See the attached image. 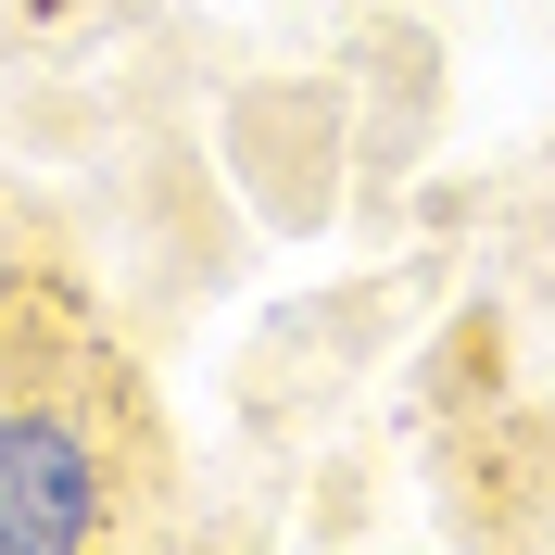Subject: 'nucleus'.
<instances>
[{
  "instance_id": "f257e3e1",
  "label": "nucleus",
  "mask_w": 555,
  "mask_h": 555,
  "mask_svg": "<svg viewBox=\"0 0 555 555\" xmlns=\"http://www.w3.org/2000/svg\"><path fill=\"white\" fill-rule=\"evenodd\" d=\"M165 518V416L51 228L0 215V555H89Z\"/></svg>"
},
{
  "instance_id": "f03ea898",
  "label": "nucleus",
  "mask_w": 555,
  "mask_h": 555,
  "mask_svg": "<svg viewBox=\"0 0 555 555\" xmlns=\"http://www.w3.org/2000/svg\"><path fill=\"white\" fill-rule=\"evenodd\" d=\"M215 177L241 190V215L266 241H315V228L341 215V190H353V89L328 64L228 89V114H215Z\"/></svg>"
}]
</instances>
